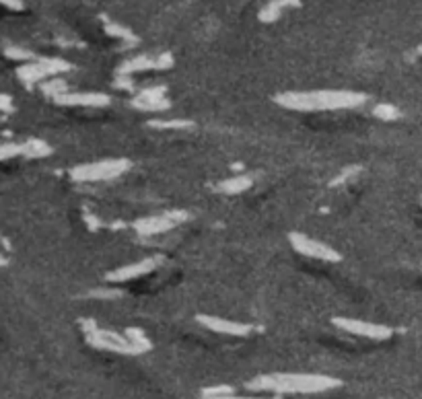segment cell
Wrapping results in <instances>:
<instances>
[{
    "label": "cell",
    "mask_w": 422,
    "mask_h": 399,
    "mask_svg": "<svg viewBox=\"0 0 422 399\" xmlns=\"http://www.w3.org/2000/svg\"><path fill=\"white\" fill-rule=\"evenodd\" d=\"M340 383L330 377L321 375H277V377H262L250 383L254 391H274V393H319Z\"/></svg>",
    "instance_id": "7a4b0ae2"
},
{
    "label": "cell",
    "mask_w": 422,
    "mask_h": 399,
    "mask_svg": "<svg viewBox=\"0 0 422 399\" xmlns=\"http://www.w3.org/2000/svg\"><path fill=\"white\" fill-rule=\"evenodd\" d=\"M419 52H421V54H422V45H421V50H419Z\"/></svg>",
    "instance_id": "44dd1931"
},
{
    "label": "cell",
    "mask_w": 422,
    "mask_h": 399,
    "mask_svg": "<svg viewBox=\"0 0 422 399\" xmlns=\"http://www.w3.org/2000/svg\"><path fill=\"white\" fill-rule=\"evenodd\" d=\"M204 399H268V398H252V396H233V393H225V396H204Z\"/></svg>",
    "instance_id": "e0dca14e"
},
{
    "label": "cell",
    "mask_w": 422,
    "mask_h": 399,
    "mask_svg": "<svg viewBox=\"0 0 422 399\" xmlns=\"http://www.w3.org/2000/svg\"><path fill=\"white\" fill-rule=\"evenodd\" d=\"M282 108L294 112H332V110H350L367 101L363 93L352 91H317V93H284L277 99Z\"/></svg>",
    "instance_id": "6da1fadb"
},
{
    "label": "cell",
    "mask_w": 422,
    "mask_h": 399,
    "mask_svg": "<svg viewBox=\"0 0 422 399\" xmlns=\"http://www.w3.org/2000/svg\"><path fill=\"white\" fill-rule=\"evenodd\" d=\"M334 325H338L340 329L352 336H361L369 340H388L392 336V329L388 325H377V323L359 321V319H334Z\"/></svg>",
    "instance_id": "5b68a950"
},
{
    "label": "cell",
    "mask_w": 422,
    "mask_h": 399,
    "mask_svg": "<svg viewBox=\"0 0 422 399\" xmlns=\"http://www.w3.org/2000/svg\"><path fill=\"white\" fill-rule=\"evenodd\" d=\"M198 321H200L204 327H208V329H212V331H217V334H225V336H248V334L252 331V327L245 325V323L225 321V319H221V317L198 315Z\"/></svg>",
    "instance_id": "9c48e42d"
},
{
    "label": "cell",
    "mask_w": 422,
    "mask_h": 399,
    "mask_svg": "<svg viewBox=\"0 0 422 399\" xmlns=\"http://www.w3.org/2000/svg\"><path fill=\"white\" fill-rule=\"evenodd\" d=\"M373 114H375L379 120H385V122H392V120H398V118H400V110L394 108V105H390V103H381V105H377Z\"/></svg>",
    "instance_id": "4fadbf2b"
},
{
    "label": "cell",
    "mask_w": 422,
    "mask_h": 399,
    "mask_svg": "<svg viewBox=\"0 0 422 399\" xmlns=\"http://www.w3.org/2000/svg\"><path fill=\"white\" fill-rule=\"evenodd\" d=\"M152 128H188L190 122L183 120H173V122H150Z\"/></svg>",
    "instance_id": "2e32d148"
},
{
    "label": "cell",
    "mask_w": 422,
    "mask_h": 399,
    "mask_svg": "<svg viewBox=\"0 0 422 399\" xmlns=\"http://www.w3.org/2000/svg\"><path fill=\"white\" fill-rule=\"evenodd\" d=\"M159 264H161V258H146V260H142V262L120 267V269L108 274V280H110V282H126V280H134V278H141L144 274L152 272Z\"/></svg>",
    "instance_id": "52a82bcc"
},
{
    "label": "cell",
    "mask_w": 422,
    "mask_h": 399,
    "mask_svg": "<svg viewBox=\"0 0 422 399\" xmlns=\"http://www.w3.org/2000/svg\"><path fill=\"white\" fill-rule=\"evenodd\" d=\"M6 54H8V58H14V60H25V62L35 60L31 52H27V50H19V48H10V50H6Z\"/></svg>",
    "instance_id": "9a60e30c"
},
{
    "label": "cell",
    "mask_w": 422,
    "mask_h": 399,
    "mask_svg": "<svg viewBox=\"0 0 422 399\" xmlns=\"http://www.w3.org/2000/svg\"><path fill=\"white\" fill-rule=\"evenodd\" d=\"M54 99L62 105H81V108H103L110 103V97L103 93H60Z\"/></svg>",
    "instance_id": "ba28073f"
},
{
    "label": "cell",
    "mask_w": 422,
    "mask_h": 399,
    "mask_svg": "<svg viewBox=\"0 0 422 399\" xmlns=\"http://www.w3.org/2000/svg\"><path fill=\"white\" fill-rule=\"evenodd\" d=\"M130 167L128 161L124 158H114V161H101L93 165H83L72 171V177L79 181H103V179H114L122 175Z\"/></svg>",
    "instance_id": "3957f363"
},
{
    "label": "cell",
    "mask_w": 422,
    "mask_h": 399,
    "mask_svg": "<svg viewBox=\"0 0 422 399\" xmlns=\"http://www.w3.org/2000/svg\"><path fill=\"white\" fill-rule=\"evenodd\" d=\"M134 105L141 110H148V112H157V110H165L167 101L163 99V89H150L144 91L139 99H134Z\"/></svg>",
    "instance_id": "30bf717a"
},
{
    "label": "cell",
    "mask_w": 422,
    "mask_h": 399,
    "mask_svg": "<svg viewBox=\"0 0 422 399\" xmlns=\"http://www.w3.org/2000/svg\"><path fill=\"white\" fill-rule=\"evenodd\" d=\"M290 4H297V0H274L272 4H268L264 10H262V19L264 21H274L284 6H290Z\"/></svg>",
    "instance_id": "7c38bea8"
},
{
    "label": "cell",
    "mask_w": 422,
    "mask_h": 399,
    "mask_svg": "<svg viewBox=\"0 0 422 399\" xmlns=\"http://www.w3.org/2000/svg\"><path fill=\"white\" fill-rule=\"evenodd\" d=\"M64 87H66V85H64L62 81H48V83H43V93L58 97L60 93H64Z\"/></svg>",
    "instance_id": "5bb4252c"
},
{
    "label": "cell",
    "mask_w": 422,
    "mask_h": 399,
    "mask_svg": "<svg viewBox=\"0 0 422 399\" xmlns=\"http://www.w3.org/2000/svg\"><path fill=\"white\" fill-rule=\"evenodd\" d=\"M290 243L303 256H309V258H315V260H323V262H338L340 260V256L332 247H328L325 243L315 241V239H311V237H307L303 233H292L290 235Z\"/></svg>",
    "instance_id": "277c9868"
},
{
    "label": "cell",
    "mask_w": 422,
    "mask_h": 399,
    "mask_svg": "<svg viewBox=\"0 0 422 399\" xmlns=\"http://www.w3.org/2000/svg\"><path fill=\"white\" fill-rule=\"evenodd\" d=\"M10 108H12V105H10V99L0 95V110H10Z\"/></svg>",
    "instance_id": "ffe728a7"
},
{
    "label": "cell",
    "mask_w": 422,
    "mask_h": 399,
    "mask_svg": "<svg viewBox=\"0 0 422 399\" xmlns=\"http://www.w3.org/2000/svg\"><path fill=\"white\" fill-rule=\"evenodd\" d=\"M4 6H8V8H14V10H19V8H23V2L21 0H0Z\"/></svg>",
    "instance_id": "d6986e66"
},
{
    "label": "cell",
    "mask_w": 422,
    "mask_h": 399,
    "mask_svg": "<svg viewBox=\"0 0 422 399\" xmlns=\"http://www.w3.org/2000/svg\"><path fill=\"white\" fill-rule=\"evenodd\" d=\"M183 212H171V214H163V216H150L146 221H139L137 229L141 231V235H157V233H165L169 229H173L177 223L183 221Z\"/></svg>",
    "instance_id": "8992f818"
},
{
    "label": "cell",
    "mask_w": 422,
    "mask_h": 399,
    "mask_svg": "<svg viewBox=\"0 0 422 399\" xmlns=\"http://www.w3.org/2000/svg\"><path fill=\"white\" fill-rule=\"evenodd\" d=\"M354 173H356V169H348V171H344L342 175H338V179H334V181H332V185H338V183H344V181H346L348 177H352Z\"/></svg>",
    "instance_id": "ac0fdd59"
},
{
    "label": "cell",
    "mask_w": 422,
    "mask_h": 399,
    "mask_svg": "<svg viewBox=\"0 0 422 399\" xmlns=\"http://www.w3.org/2000/svg\"><path fill=\"white\" fill-rule=\"evenodd\" d=\"M252 185V179L250 177H233V179H227L223 185H221V190L223 192H227V194H241V192H245L248 187Z\"/></svg>",
    "instance_id": "8fae6325"
}]
</instances>
